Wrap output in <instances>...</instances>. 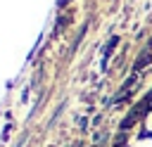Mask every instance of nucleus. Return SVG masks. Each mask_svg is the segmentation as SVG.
Instances as JSON below:
<instances>
[{
  "mask_svg": "<svg viewBox=\"0 0 152 147\" xmlns=\"http://www.w3.org/2000/svg\"><path fill=\"white\" fill-rule=\"evenodd\" d=\"M150 59H152V57H150V50H145V52H140V57H138V59H135V64H133V71L138 74L140 69H145V66L150 64Z\"/></svg>",
  "mask_w": 152,
  "mask_h": 147,
  "instance_id": "obj_1",
  "label": "nucleus"
},
{
  "mask_svg": "<svg viewBox=\"0 0 152 147\" xmlns=\"http://www.w3.org/2000/svg\"><path fill=\"white\" fill-rule=\"evenodd\" d=\"M116 43H119V38H112V40H109V45L104 47V57H107V55H109V52H112V50L116 47Z\"/></svg>",
  "mask_w": 152,
  "mask_h": 147,
  "instance_id": "obj_2",
  "label": "nucleus"
}]
</instances>
